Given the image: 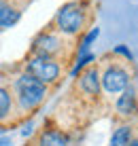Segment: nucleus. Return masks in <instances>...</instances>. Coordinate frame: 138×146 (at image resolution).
<instances>
[{
  "mask_svg": "<svg viewBox=\"0 0 138 146\" xmlns=\"http://www.w3.org/2000/svg\"><path fill=\"white\" fill-rule=\"evenodd\" d=\"M85 23H87V4L81 2V0H72V2L62 4L53 19L55 32L68 38L79 36L83 32Z\"/></svg>",
  "mask_w": 138,
  "mask_h": 146,
  "instance_id": "obj_1",
  "label": "nucleus"
},
{
  "mask_svg": "<svg viewBox=\"0 0 138 146\" xmlns=\"http://www.w3.org/2000/svg\"><path fill=\"white\" fill-rule=\"evenodd\" d=\"M47 95V85H43L40 80L30 76L28 72L19 74L15 78V98L13 102H17L19 110H34Z\"/></svg>",
  "mask_w": 138,
  "mask_h": 146,
  "instance_id": "obj_2",
  "label": "nucleus"
},
{
  "mask_svg": "<svg viewBox=\"0 0 138 146\" xmlns=\"http://www.w3.org/2000/svg\"><path fill=\"white\" fill-rule=\"evenodd\" d=\"M64 49H66V42H64V36L58 32H40L36 40H34V47H32V55L36 57H47V59H55L58 62L60 57L64 55Z\"/></svg>",
  "mask_w": 138,
  "mask_h": 146,
  "instance_id": "obj_3",
  "label": "nucleus"
},
{
  "mask_svg": "<svg viewBox=\"0 0 138 146\" xmlns=\"http://www.w3.org/2000/svg\"><path fill=\"white\" fill-rule=\"evenodd\" d=\"M25 72L49 87V85H53L55 80L60 78L62 66H60V62H55V59H47V57H36V55H32V57L28 59V64H25Z\"/></svg>",
  "mask_w": 138,
  "mask_h": 146,
  "instance_id": "obj_4",
  "label": "nucleus"
},
{
  "mask_svg": "<svg viewBox=\"0 0 138 146\" xmlns=\"http://www.w3.org/2000/svg\"><path fill=\"white\" fill-rule=\"evenodd\" d=\"M130 85V74H127L125 68L117 66V64H111L106 66V70L100 74V87L104 89L109 95H117Z\"/></svg>",
  "mask_w": 138,
  "mask_h": 146,
  "instance_id": "obj_5",
  "label": "nucleus"
},
{
  "mask_svg": "<svg viewBox=\"0 0 138 146\" xmlns=\"http://www.w3.org/2000/svg\"><path fill=\"white\" fill-rule=\"evenodd\" d=\"M79 89L87 98H98V93H100V72H98V68H89L83 74H79Z\"/></svg>",
  "mask_w": 138,
  "mask_h": 146,
  "instance_id": "obj_6",
  "label": "nucleus"
},
{
  "mask_svg": "<svg viewBox=\"0 0 138 146\" xmlns=\"http://www.w3.org/2000/svg\"><path fill=\"white\" fill-rule=\"evenodd\" d=\"M117 112L121 117H132V114L138 110V100H136V91L127 85V87L121 91V95L117 98V104H115Z\"/></svg>",
  "mask_w": 138,
  "mask_h": 146,
  "instance_id": "obj_7",
  "label": "nucleus"
},
{
  "mask_svg": "<svg viewBox=\"0 0 138 146\" xmlns=\"http://www.w3.org/2000/svg\"><path fill=\"white\" fill-rule=\"evenodd\" d=\"M21 17V11L11 2V0H0V30L13 28Z\"/></svg>",
  "mask_w": 138,
  "mask_h": 146,
  "instance_id": "obj_8",
  "label": "nucleus"
},
{
  "mask_svg": "<svg viewBox=\"0 0 138 146\" xmlns=\"http://www.w3.org/2000/svg\"><path fill=\"white\" fill-rule=\"evenodd\" d=\"M38 146H72L62 129H45L38 138Z\"/></svg>",
  "mask_w": 138,
  "mask_h": 146,
  "instance_id": "obj_9",
  "label": "nucleus"
},
{
  "mask_svg": "<svg viewBox=\"0 0 138 146\" xmlns=\"http://www.w3.org/2000/svg\"><path fill=\"white\" fill-rule=\"evenodd\" d=\"M132 140H134V133H132L130 125H121L117 127L113 135H111V146H130Z\"/></svg>",
  "mask_w": 138,
  "mask_h": 146,
  "instance_id": "obj_10",
  "label": "nucleus"
},
{
  "mask_svg": "<svg viewBox=\"0 0 138 146\" xmlns=\"http://www.w3.org/2000/svg\"><path fill=\"white\" fill-rule=\"evenodd\" d=\"M13 95L7 87H0V123L9 119V114L13 112Z\"/></svg>",
  "mask_w": 138,
  "mask_h": 146,
  "instance_id": "obj_11",
  "label": "nucleus"
},
{
  "mask_svg": "<svg viewBox=\"0 0 138 146\" xmlns=\"http://www.w3.org/2000/svg\"><path fill=\"white\" fill-rule=\"evenodd\" d=\"M91 62H96V55H94V53H81L79 57H76V62H74L72 70H70V76H72V78H76L81 70H83L85 66H89Z\"/></svg>",
  "mask_w": 138,
  "mask_h": 146,
  "instance_id": "obj_12",
  "label": "nucleus"
},
{
  "mask_svg": "<svg viewBox=\"0 0 138 146\" xmlns=\"http://www.w3.org/2000/svg\"><path fill=\"white\" fill-rule=\"evenodd\" d=\"M100 36V28H91L87 34L83 36V40H81V47H79V55L81 53H89V49H91V44L96 42V38Z\"/></svg>",
  "mask_w": 138,
  "mask_h": 146,
  "instance_id": "obj_13",
  "label": "nucleus"
},
{
  "mask_svg": "<svg viewBox=\"0 0 138 146\" xmlns=\"http://www.w3.org/2000/svg\"><path fill=\"white\" fill-rule=\"evenodd\" d=\"M113 53H115V55H123L127 62H132V59H134V53H132L130 49L125 47V44H117V47L113 49Z\"/></svg>",
  "mask_w": 138,
  "mask_h": 146,
  "instance_id": "obj_14",
  "label": "nucleus"
},
{
  "mask_svg": "<svg viewBox=\"0 0 138 146\" xmlns=\"http://www.w3.org/2000/svg\"><path fill=\"white\" fill-rule=\"evenodd\" d=\"M0 146H11V140L7 135H0Z\"/></svg>",
  "mask_w": 138,
  "mask_h": 146,
  "instance_id": "obj_15",
  "label": "nucleus"
},
{
  "mask_svg": "<svg viewBox=\"0 0 138 146\" xmlns=\"http://www.w3.org/2000/svg\"><path fill=\"white\" fill-rule=\"evenodd\" d=\"M130 146H138V140H132V144Z\"/></svg>",
  "mask_w": 138,
  "mask_h": 146,
  "instance_id": "obj_16",
  "label": "nucleus"
}]
</instances>
